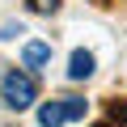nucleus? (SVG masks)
I'll list each match as a JSON object with an SVG mask.
<instances>
[{
	"label": "nucleus",
	"mask_w": 127,
	"mask_h": 127,
	"mask_svg": "<svg viewBox=\"0 0 127 127\" xmlns=\"http://www.w3.org/2000/svg\"><path fill=\"white\" fill-rule=\"evenodd\" d=\"M26 4H30V13H55L59 0H26Z\"/></svg>",
	"instance_id": "6"
},
{
	"label": "nucleus",
	"mask_w": 127,
	"mask_h": 127,
	"mask_svg": "<svg viewBox=\"0 0 127 127\" xmlns=\"http://www.w3.org/2000/svg\"><path fill=\"white\" fill-rule=\"evenodd\" d=\"M47 64H51V42L34 38V42L21 47V68H26V72H42Z\"/></svg>",
	"instance_id": "2"
},
{
	"label": "nucleus",
	"mask_w": 127,
	"mask_h": 127,
	"mask_svg": "<svg viewBox=\"0 0 127 127\" xmlns=\"http://www.w3.org/2000/svg\"><path fill=\"white\" fill-rule=\"evenodd\" d=\"M17 34H26V30H21V21H4V30H0V38H17Z\"/></svg>",
	"instance_id": "7"
},
{
	"label": "nucleus",
	"mask_w": 127,
	"mask_h": 127,
	"mask_svg": "<svg viewBox=\"0 0 127 127\" xmlns=\"http://www.w3.org/2000/svg\"><path fill=\"white\" fill-rule=\"evenodd\" d=\"M0 102H4L9 110H30L34 102H38V81H34V72H26V68H13L4 81H0Z\"/></svg>",
	"instance_id": "1"
},
{
	"label": "nucleus",
	"mask_w": 127,
	"mask_h": 127,
	"mask_svg": "<svg viewBox=\"0 0 127 127\" xmlns=\"http://www.w3.org/2000/svg\"><path fill=\"white\" fill-rule=\"evenodd\" d=\"M68 76H72V81H89V76H93V55H89V51H72Z\"/></svg>",
	"instance_id": "4"
},
{
	"label": "nucleus",
	"mask_w": 127,
	"mask_h": 127,
	"mask_svg": "<svg viewBox=\"0 0 127 127\" xmlns=\"http://www.w3.org/2000/svg\"><path fill=\"white\" fill-rule=\"evenodd\" d=\"M97 127H127V106H110L106 123H97Z\"/></svg>",
	"instance_id": "5"
},
{
	"label": "nucleus",
	"mask_w": 127,
	"mask_h": 127,
	"mask_svg": "<svg viewBox=\"0 0 127 127\" xmlns=\"http://www.w3.org/2000/svg\"><path fill=\"white\" fill-rule=\"evenodd\" d=\"M38 123H42V127H59V123H72V106H68V97L42 102V106H38Z\"/></svg>",
	"instance_id": "3"
}]
</instances>
